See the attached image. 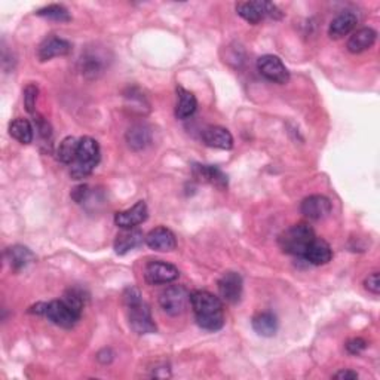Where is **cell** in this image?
Listing matches in <instances>:
<instances>
[{"label": "cell", "mask_w": 380, "mask_h": 380, "mask_svg": "<svg viewBox=\"0 0 380 380\" xmlns=\"http://www.w3.org/2000/svg\"><path fill=\"white\" fill-rule=\"evenodd\" d=\"M333 379H339V380H354V379H358V373L357 372H352V370H340V372H337Z\"/></svg>", "instance_id": "obj_33"}, {"label": "cell", "mask_w": 380, "mask_h": 380, "mask_svg": "<svg viewBox=\"0 0 380 380\" xmlns=\"http://www.w3.org/2000/svg\"><path fill=\"white\" fill-rule=\"evenodd\" d=\"M101 159L100 144L91 137H82L77 148L76 161L72 163L70 175L73 180H83L90 177Z\"/></svg>", "instance_id": "obj_3"}, {"label": "cell", "mask_w": 380, "mask_h": 380, "mask_svg": "<svg viewBox=\"0 0 380 380\" xmlns=\"http://www.w3.org/2000/svg\"><path fill=\"white\" fill-rule=\"evenodd\" d=\"M193 177L198 181L212 184L220 190L228 189V175L214 165H193Z\"/></svg>", "instance_id": "obj_14"}, {"label": "cell", "mask_w": 380, "mask_h": 380, "mask_svg": "<svg viewBox=\"0 0 380 380\" xmlns=\"http://www.w3.org/2000/svg\"><path fill=\"white\" fill-rule=\"evenodd\" d=\"M237 12L250 24H259L266 17L281 19L282 12L270 2H241L237 5Z\"/></svg>", "instance_id": "obj_6"}, {"label": "cell", "mask_w": 380, "mask_h": 380, "mask_svg": "<svg viewBox=\"0 0 380 380\" xmlns=\"http://www.w3.org/2000/svg\"><path fill=\"white\" fill-rule=\"evenodd\" d=\"M88 194H90V188H88L86 184H82V186H77L76 189H73L72 198L74 202L82 203L88 198Z\"/></svg>", "instance_id": "obj_32"}, {"label": "cell", "mask_w": 380, "mask_h": 380, "mask_svg": "<svg viewBox=\"0 0 380 380\" xmlns=\"http://www.w3.org/2000/svg\"><path fill=\"white\" fill-rule=\"evenodd\" d=\"M125 305L128 308L130 327L137 334H152L158 331L150 308L141 300L140 291L135 287H128L123 293Z\"/></svg>", "instance_id": "obj_2"}, {"label": "cell", "mask_w": 380, "mask_h": 380, "mask_svg": "<svg viewBox=\"0 0 380 380\" xmlns=\"http://www.w3.org/2000/svg\"><path fill=\"white\" fill-rule=\"evenodd\" d=\"M257 70L265 79L284 85L290 81V72L282 63V60L277 55H263L257 60Z\"/></svg>", "instance_id": "obj_8"}, {"label": "cell", "mask_w": 380, "mask_h": 380, "mask_svg": "<svg viewBox=\"0 0 380 380\" xmlns=\"http://www.w3.org/2000/svg\"><path fill=\"white\" fill-rule=\"evenodd\" d=\"M149 217V210L144 201H139L134 207L114 214V225L121 229H134Z\"/></svg>", "instance_id": "obj_10"}, {"label": "cell", "mask_w": 380, "mask_h": 380, "mask_svg": "<svg viewBox=\"0 0 380 380\" xmlns=\"http://www.w3.org/2000/svg\"><path fill=\"white\" fill-rule=\"evenodd\" d=\"M34 116V125H36V130L39 131V134H41V137L48 140L52 137V128H51V123L48 122L45 118H42L41 114H33Z\"/></svg>", "instance_id": "obj_29"}, {"label": "cell", "mask_w": 380, "mask_h": 380, "mask_svg": "<svg viewBox=\"0 0 380 380\" xmlns=\"http://www.w3.org/2000/svg\"><path fill=\"white\" fill-rule=\"evenodd\" d=\"M9 134L21 144H30L33 141V126L27 119L18 118L9 125Z\"/></svg>", "instance_id": "obj_25"}, {"label": "cell", "mask_w": 380, "mask_h": 380, "mask_svg": "<svg viewBox=\"0 0 380 380\" xmlns=\"http://www.w3.org/2000/svg\"><path fill=\"white\" fill-rule=\"evenodd\" d=\"M45 317L58 327L72 328L77 324V321L81 319L82 314L74 310L64 299H61V300H52L46 305Z\"/></svg>", "instance_id": "obj_7"}, {"label": "cell", "mask_w": 380, "mask_h": 380, "mask_svg": "<svg viewBox=\"0 0 380 380\" xmlns=\"http://www.w3.org/2000/svg\"><path fill=\"white\" fill-rule=\"evenodd\" d=\"M345 346H346L348 354L359 355L367 348V342L361 337H354V339H349Z\"/></svg>", "instance_id": "obj_30"}, {"label": "cell", "mask_w": 380, "mask_h": 380, "mask_svg": "<svg viewBox=\"0 0 380 380\" xmlns=\"http://www.w3.org/2000/svg\"><path fill=\"white\" fill-rule=\"evenodd\" d=\"M202 140L208 148L220 149V150H230L233 148V137L229 130L223 126H210L202 134Z\"/></svg>", "instance_id": "obj_18"}, {"label": "cell", "mask_w": 380, "mask_h": 380, "mask_svg": "<svg viewBox=\"0 0 380 380\" xmlns=\"http://www.w3.org/2000/svg\"><path fill=\"white\" fill-rule=\"evenodd\" d=\"M331 202L327 197H323V194H312V197H308L303 199L300 206V211L303 216L309 220H323L330 216L331 212Z\"/></svg>", "instance_id": "obj_11"}, {"label": "cell", "mask_w": 380, "mask_h": 380, "mask_svg": "<svg viewBox=\"0 0 380 380\" xmlns=\"http://www.w3.org/2000/svg\"><path fill=\"white\" fill-rule=\"evenodd\" d=\"M72 51V45L70 42H67L66 39L57 37V36H48L45 41L39 45L37 50V57L42 63L43 61H50L55 57H64L67 54H70Z\"/></svg>", "instance_id": "obj_13"}, {"label": "cell", "mask_w": 380, "mask_h": 380, "mask_svg": "<svg viewBox=\"0 0 380 380\" xmlns=\"http://www.w3.org/2000/svg\"><path fill=\"white\" fill-rule=\"evenodd\" d=\"M77 148H79V140L74 137H66L57 150V158L63 163H73L77 156Z\"/></svg>", "instance_id": "obj_26"}, {"label": "cell", "mask_w": 380, "mask_h": 380, "mask_svg": "<svg viewBox=\"0 0 380 380\" xmlns=\"http://www.w3.org/2000/svg\"><path fill=\"white\" fill-rule=\"evenodd\" d=\"M143 242H146L144 233L139 229H122L121 233L114 239V251L116 254L123 256L126 252H130L140 247Z\"/></svg>", "instance_id": "obj_16"}, {"label": "cell", "mask_w": 380, "mask_h": 380, "mask_svg": "<svg viewBox=\"0 0 380 380\" xmlns=\"http://www.w3.org/2000/svg\"><path fill=\"white\" fill-rule=\"evenodd\" d=\"M357 24H358V17L354 12L345 11L342 14H339L333 21L330 23L328 36L331 39H342L352 32L357 27Z\"/></svg>", "instance_id": "obj_21"}, {"label": "cell", "mask_w": 380, "mask_h": 380, "mask_svg": "<svg viewBox=\"0 0 380 380\" xmlns=\"http://www.w3.org/2000/svg\"><path fill=\"white\" fill-rule=\"evenodd\" d=\"M315 238V230L312 229V226H309L308 223H297V225L282 232L278 242L281 250L287 254L303 257L308 247Z\"/></svg>", "instance_id": "obj_4"}, {"label": "cell", "mask_w": 380, "mask_h": 380, "mask_svg": "<svg viewBox=\"0 0 380 380\" xmlns=\"http://www.w3.org/2000/svg\"><path fill=\"white\" fill-rule=\"evenodd\" d=\"M220 297L230 305H237L242 297V278L238 272H226L219 279Z\"/></svg>", "instance_id": "obj_12"}, {"label": "cell", "mask_w": 380, "mask_h": 380, "mask_svg": "<svg viewBox=\"0 0 380 380\" xmlns=\"http://www.w3.org/2000/svg\"><path fill=\"white\" fill-rule=\"evenodd\" d=\"M37 95H39V90H37V86H36V85L30 83V85H27V86L24 88V92H23L24 107H26V110H27L28 113H30V114H34Z\"/></svg>", "instance_id": "obj_28"}, {"label": "cell", "mask_w": 380, "mask_h": 380, "mask_svg": "<svg viewBox=\"0 0 380 380\" xmlns=\"http://www.w3.org/2000/svg\"><path fill=\"white\" fill-rule=\"evenodd\" d=\"M303 259L309 261L314 266H323L331 261L333 259V250H331L330 243L321 238H315L308 247Z\"/></svg>", "instance_id": "obj_17"}, {"label": "cell", "mask_w": 380, "mask_h": 380, "mask_svg": "<svg viewBox=\"0 0 380 380\" xmlns=\"http://www.w3.org/2000/svg\"><path fill=\"white\" fill-rule=\"evenodd\" d=\"M364 287L368 290L372 294H379L380 293V279H379V272H373L372 275H368L364 281Z\"/></svg>", "instance_id": "obj_31"}, {"label": "cell", "mask_w": 380, "mask_h": 380, "mask_svg": "<svg viewBox=\"0 0 380 380\" xmlns=\"http://www.w3.org/2000/svg\"><path fill=\"white\" fill-rule=\"evenodd\" d=\"M180 277L179 269L171 263L154 260L148 263V266L144 269V279L152 286L159 284H170V282L175 281Z\"/></svg>", "instance_id": "obj_9"}, {"label": "cell", "mask_w": 380, "mask_h": 380, "mask_svg": "<svg viewBox=\"0 0 380 380\" xmlns=\"http://www.w3.org/2000/svg\"><path fill=\"white\" fill-rule=\"evenodd\" d=\"M190 301V293L183 286H171L165 288L159 296V305L170 317L181 315Z\"/></svg>", "instance_id": "obj_5"}, {"label": "cell", "mask_w": 380, "mask_h": 380, "mask_svg": "<svg viewBox=\"0 0 380 380\" xmlns=\"http://www.w3.org/2000/svg\"><path fill=\"white\" fill-rule=\"evenodd\" d=\"M126 143L134 152L144 150L152 143V130L146 123H135L126 131Z\"/></svg>", "instance_id": "obj_20"}, {"label": "cell", "mask_w": 380, "mask_h": 380, "mask_svg": "<svg viewBox=\"0 0 380 380\" xmlns=\"http://www.w3.org/2000/svg\"><path fill=\"white\" fill-rule=\"evenodd\" d=\"M190 306L197 324L207 331H219L225 326L223 301L210 291L197 290L190 293Z\"/></svg>", "instance_id": "obj_1"}, {"label": "cell", "mask_w": 380, "mask_h": 380, "mask_svg": "<svg viewBox=\"0 0 380 380\" xmlns=\"http://www.w3.org/2000/svg\"><path fill=\"white\" fill-rule=\"evenodd\" d=\"M5 257H6V261L9 263V266H11V269L14 270L24 269L36 259L33 252L24 246H14L11 248H8L5 252Z\"/></svg>", "instance_id": "obj_24"}, {"label": "cell", "mask_w": 380, "mask_h": 380, "mask_svg": "<svg viewBox=\"0 0 380 380\" xmlns=\"http://www.w3.org/2000/svg\"><path fill=\"white\" fill-rule=\"evenodd\" d=\"M177 106H175V118L177 119H188L197 112L198 100L193 92L184 90L183 86H177Z\"/></svg>", "instance_id": "obj_23"}, {"label": "cell", "mask_w": 380, "mask_h": 380, "mask_svg": "<svg viewBox=\"0 0 380 380\" xmlns=\"http://www.w3.org/2000/svg\"><path fill=\"white\" fill-rule=\"evenodd\" d=\"M252 330L261 337H274L278 331V318L272 312H259L251 319Z\"/></svg>", "instance_id": "obj_22"}, {"label": "cell", "mask_w": 380, "mask_h": 380, "mask_svg": "<svg viewBox=\"0 0 380 380\" xmlns=\"http://www.w3.org/2000/svg\"><path fill=\"white\" fill-rule=\"evenodd\" d=\"M146 243L154 251L170 252L177 247V239H175L172 230L161 226L152 229L148 235H146Z\"/></svg>", "instance_id": "obj_15"}, {"label": "cell", "mask_w": 380, "mask_h": 380, "mask_svg": "<svg viewBox=\"0 0 380 380\" xmlns=\"http://www.w3.org/2000/svg\"><path fill=\"white\" fill-rule=\"evenodd\" d=\"M377 33L372 27H363L357 30L348 41V51L352 54H361L370 50L376 42Z\"/></svg>", "instance_id": "obj_19"}, {"label": "cell", "mask_w": 380, "mask_h": 380, "mask_svg": "<svg viewBox=\"0 0 380 380\" xmlns=\"http://www.w3.org/2000/svg\"><path fill=\"white\" fill-rule=\"evenodd\" d=\"M36 15L48 18V19H54V21H60V23H69L72 19L69 11H67L63 5L45 6L42 9H39Z\"/></svg>", "instance_id": "obj_27"}]
</instances>
